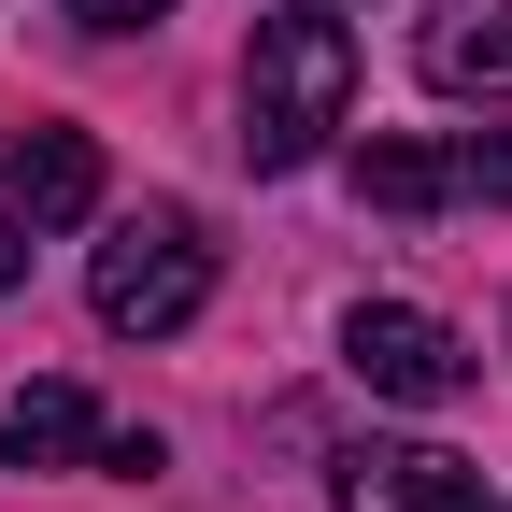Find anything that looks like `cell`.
Wrapping results in <instances>:
<instances>
[{
	"mask_svg": "<svg viewBox=\"0 0 512 512\" xmlns=\"http://www.w3.org/2000/svg\"><path fill=\"white\" fill-rule=\"evenodd\" d=\"M57 15H72V29H100V43H128V29H157L171 0H57Z\"/></svg>",
	"mask_w": 512,
	"mask_h": 512,
	"instance_id": "obj_9",
	"label": "cell"
},
{
	"mask_svg": "<svg viewBox=\"0 0 512 512\" xmlns=\"http://www.w3.org/2000/svg\"><path fill=\"white\" fill-rule=\"evenodd\" d=\"M15 285H29V214L0 200V299H15Z\"/></svg>",
	"mask_w": 512,
	"mask_h": 512,
	"instance_id": "obj_10",
	"label": "cell"
},
{
	"mask_svg": "<svg viewBox=\"0 0 512 512\" xmlns=\"http://www.w3.org/2000/svg\"><path fill=\"white\" fill-rule=\"evenodd\" d=\"M342 370L370 384V399H399V413H441V399H470V328H441L427 299H356L342 313Z\"/></svg>",
	"mask_w": 512,
	"mask_h": 512,
	"instance_id": "obj_3",
	"label": "cell"
},
{
	"mask_svg": "<svg viewBox=\"0 0 512 512\" xmlns=\"http://www.w3.org/2000/svg\"><path fill=\"white\" fill-rule=\"evenodd\" d=\"M342 114H356V29L328 0L256 15V43H242V157L256 171H313Z\"/></svg>",
	"mask_w": 512,
	"mask_h": 512,
	"instance_id": "obj_1",
	"label": "cell"
},
{
	"mask_svg": "<svg viewBox=\"0 0 512 512\" xmlns=\"http://www.w3.org/2000/svg\"><path fill=\"white\" fill-rule=\"evenodd\" d=\"M100 399L86 384H15L0 399V470H100Z\"/></svg>",
	"mask_w": 512,
	"mask_h": 512,
	"instance_id": "obj_8",
	"label": "cell"
},
{
	"mask_svg": "<svg viewBox=\"0 0 512 512\" xmlns=\"http://www.w3.org/2000/svg\"><path fill=\"white\" fill-rule=\"evenodd\" d=\"M413 72L441 100H512V0H441L413 29Z\"/></svg>",
	"mask_w": 512,
	"mask_h": 512,
	"instance_id": "obj_7",
	"label": "cell"
},
{
	"mask_svg": "<svg viewBox=\"0 0 512 512\" xmlns=\"http://www.w3.org/2000/svg\"><path fill=\"white\" fill-rule=\"evenodd\" d=\"M328 498L342 512H498V484L470 456H441V441H342Z\"/></svg>",
	"mask_w": 512,
	"mask_h": 512,
	"instance_id": "obj_5",
	"label": "cell"
},
{
	"mask_svg": "<svg viewBox=\"0 0 512 512\" xmlns=\"http://www.w3.org/2000/svg\"><path fill=\"white\" fill-rule=\"evenodd\" d=\"M356 200H370V214L512 200V128H456V143H356Z\"/></svg>",
	"mask_w": 512,
	"mask_h": 512,
	"instance_id": "obj_4",
	"label": "cell"
},
{
	"mask_svg": "<svg viewBox=\"0 0 512 512\" xmlns=\"http://www.w3.org/2000/svg\"><path fill=\"white\" fill-rule=\"evenodd\" d=\"M200 299H214V228L185 214V200H143V214L100 228V256H86V313H100L114 342L200 328Z\"/></svg>",
	"mask_w": 512,
	"mask_h": 512,
	"instance_id": "obj_2",
	"label": "cell"
},
{
	"mask_svg": "<svg viewBox=\"0 0 512 512\" xmlns=\"http://www.w3.org/2000/svg\"><path fill=\"white\" fill-rule=\"evenodd\" d=\"M0 200L29 228H86L100 214V143L86 128H15V143H0Z\"/></svg>",
	"mask_w": 512,
	"mask_h": 512,
	"instance_id": "obj_6",
	"label": "cell"
}]
</instances>
